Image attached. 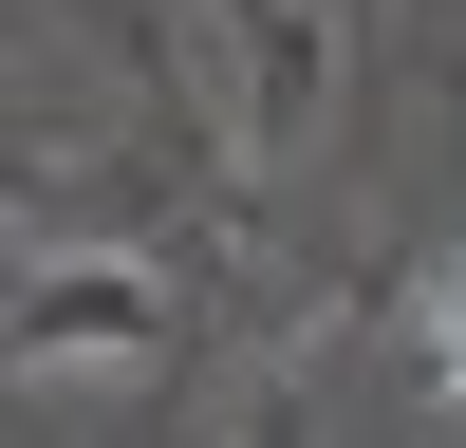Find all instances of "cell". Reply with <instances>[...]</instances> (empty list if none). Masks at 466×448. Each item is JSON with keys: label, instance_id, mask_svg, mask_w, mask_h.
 Instances as JSON below:
<instances>
[{"label": "cell", "instance_id": "cell-1", "mask_svg": "<svg viewBox=\"0 0 466 448\" xmlns=\"http://www.w3.org/2000/svg\"><path fill=\"white\" fill-rule=\"evenodd\" d=\"M410 355H430V392L466 411V243L430 261V280H410Z\"/></svg>", "mask_w": 466, "mask_h": 448}]
</instances>
